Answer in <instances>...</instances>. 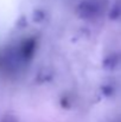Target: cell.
I'll use <instances>...</instances> for the list:
<instances>
[{
	"mask_svg": "<svg viewBox=\"0 0 121 122\" xmlns=\"http://www.w3.org/2000/svg\"><path fill=\"white\" fill-rule=\"evenodd\" d=\"M83 7H84L85 15L91 17V15H95V14L99 13V11H100V2H97V1H88V2H84Z\"/></svg>",
	"mask_w": 121,
	"mask_h": 122,
	"instance_id": "obj_1",
	"label": "cell"
},
{
	"mask_svg": "<svg viewBox=\"0 0 121 122\" xmlns=\"http://www.w3.org/2000/svg\"><path fill=\"white\" fill-rule=\"evenodd\" d=\"M2 122H14V121H12L11 119H6V120H4Z\"/></svg>",
	"mask_w": 121,
	"mask_h": 122,
	"instance_id": "obj_2",
	"label": "cell"
}]
</instances>
